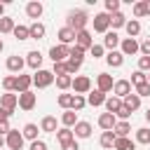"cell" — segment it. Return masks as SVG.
I'll list each match as a JSON object with an SVG mask.
<instances>
[{"instance_id": "1", "label": "cell", "mask_w": 150, "mask_h": 150, "mask_svg": "<svg viewBox=\"0 0 150 150\" xmlns=\"http://www.w3.org/2000/svg\"><path fill=\"white\" fill-rule=\"evenodd\" d=\"M87 23H89V14H87L84 9H70L68 16H66V26L73 28L75 33L87 30Z\"/></svg>"}, {"instance_id": "2", "label": "cell", "mask_w": 150, "mask_h": 150, "mask_svg": "<svg viewBox=\"0 0 150 150\" xmlns=\"http://www.w3.org/2000/svg\"><path fill=\"white\" fill-rule=\"evenodd\" d=\"M54 80H56V77H54V73H52V70H45V68H42V70H38V73L33 75V84H35L38 89H47Z\"/></svg>"}, {"instance_id": "3", "label": "cell", "mask_w": 150, "mask_h": 150, "mask_svg": "<svg viewBox=\"0 0 150 150\" xmlns=\"http://www.w3.org/2000/svg\"><path fill=\"white\" fill-rule=\"evenodd\" d=\"M68 56H70V47H66V45H54L49 49L52 63H63V61H68Z\"/></svg>"}, {"instance_id": "4", "label": "cell", "mask_w": 150, "mask_h": 150, "mask_svg": "<svg viewBox=\"0 0 150 150\" xmlns=\"http://www.w3.org/2000/svg\"><path fill=\"white\" fill-rule=\"evenodd\" d=\"M94 30L96 33H108L110 30V14H105V12H98V14H94Z\"/></svg>"}, {"instance_id": "5", "label": "cell", "mask_w": 150, "mask_h": 150, "mask_svg": "<svg viewBox=\"0 0 150 150\" xmlns=\"http://www.w3.org/2000/svg\"><path fill=\"white\" fill-rule=\"evenodd\" d=\"M73 89H75V94L84 96V94L91 91V80H89L87 75H75V77H73Z\"/></svg>"}, {"instance_id": "6", "label": "cell", "mask_w": 150, "mask_h": 150, "mask_svg": "<svg viewBox=\"0 0 150 150\" xmlns=\"http://www.w3.org/2000/svg\"><path fill=\"white\" fill-rule=\"evenodd\" d=\"M23 141H26V138H23V134H21L19 129H12V131L5 136V143H7L9 150H21V148H23Z\"/></svg>"}, {"instance_id": "7", "label": "cell", "mask_w": 150, "mask_h": 150, "mask_svg": "<svg viewBox=\"0 0 150 150\" xmlns=\"http://www.w3.org/2000/svg\"><path fill=\"white\" fill-rule=\"evenodd\" d=\"M120 52H122L124 56H134L136 52H141V42H138L136 38H124V40L120 42Z\"/></svg>"}, {"instance_id": "8", "label": "cell", "mask_w": 150, "mask_h": 150, "mask_svg": "<svg viewBox=\"0 0 150 150\" xmlns=\"http://www.w3.org/2000/svg\"><path fill=\"white\" fill-rule=\"evenodd\" d=\"M112 87H115L112 75H108V73H98L96 75V89H101L103 94H108V91H112Z\"/></svg>"}, {"instance_id": "9", "label": "cell", "mask_w": 150, "mask_h": 150, "mask_svg": "<svg viewBox=\"0 0 150 150\" xmlns=\"http://www.w3.org/2000/svg\"><path fill=\"white\" fill-rule=\"evenodd\" d=\"M112 94H115L117 98H122V101H124V98L131 94V82H129V80H115Z\"/></svg>"}, {"instance_id": "10", "label": "cell", "mask_w": 150, "mask_h": 150, "mask_svg": "<svg viewBox=\"0 0 150 150\" xmlns=\"http://www.w3.org/2000/svg\"><path fill=\"white\" fill-rule=\"evenodd\" d=\"M75 30L73 28H68V26H63V28H59V33H56V38H59V45H75Z\"/></svg>"}, {"instance_id": "11", "label": "cell", "mask_w": 150, "mask_h": 150, "mask_svg": "<svg viewBox=\"0 0 150 150\" xmlns=\"http://www.w3.org/2000/svg\"><path fill=\"white\" fill-rule=\"evenodd\" d=\"M7 70L9 73H19L21 75V70H23V66H26V59H21L19 54H12V56H7Z\"/></svg>"}, {"instance_id": "12", "label": "cell", "mask_w": 150, "mask_h": 150, "mask_svg": "<svg viewBox=\"0 0 150 150\" xmlns=\"http://www.w3.org/2000/svg\"><path fill=\"white\" fill-rule=\"evenodd\" d=\"M35 103H38V96H35L33 91H23V94H19V108H21V110H33Z\"/></svg>"}, {"instance_id": "13", "label": "cell", "mask_w": 150, "mask_h": 150, "mask_svg": "<svg viewBox=\"0 0 150 150\" xmlns=\"http://www.w3.org/2000/svg\"><path fill=\"white\" fill-rule=\"evenodd\" d=\"M115 124H117V117H115L112 112H101V115H98V127H101L103 131H112Z\"/></svg>"}, {"instance_id": "14", "label": "cell", "mask_w": 150, "mask_h": 150, "mask_svg": "<svg viewBox=\"0 0 150 150\" xmlns=\"http://www.w3.org/2000/svg\"><path fill=\"white\" fill-rule=\"evenodd\" d=\"M75 45L82 47V49H91V47H94V38H91V33H89V30H80V33L75 35Z\"/></svg>"}, {"instance_id": "15", "label": "cell", "mask_w": 150, "mask_h": 150, "mask_svg": "<svg viewBox=\"0 0 150 150\" xmlns=\"http://www.w3.org/2000/svg\"><path fill=\"white\" fill-rule=\"evenodd\" d=\"M120 35L115 33V30H108L105 33V38H103V47L108 49V52H117V47H120Z\"/></svg>"}, {"instance_id": "16", "label": "cell", "mask_w": 150, "mask_h": 150, "mask_svg": "<svg viewBox=\"0 0 150 150\" xmlns=\"http://www.w3.org/2000/svg\"><path fill=\"white\" fill-rule=\"evenodd\" d=\"M26 66H30L35 73H38V70H42V54H40L38 49L28 52V54H26Z\"/></svg>"}, {"instance_id": "17", "label": "cell", "mask_w": 150, "mask_h": 150, "mask_svg": "<svg viewBox=\"0 0 150 150\" xmlns=\"http://www.w3.org/2000/svg\"><path fill=\"white\" fill-rule=\"evenodd\" d=\"M42 12H45V7H42V2H38V0H30L28 5H26V14H28V19H40L42 16Z\"/></svg>"}, {"instance_id": "18", "label": "cell", "mask_w": 150, "mask_h": 150, "mask_svg": "<svg viewBox=\"0 0 150 150\" xmlns=\"http://www.w3.org/2000/svg\"><path fill=\"white\" fill-rule=\"evenodd\" d=\"M105 63L110 66V68H122L124 66V54L117 49V52H108L105 54Z\"/></svg>"}, {"instance_id": "19", "label": "cell", "mask_w": 150, "mask_h": 150, "mask_svg": "<svg viewBox=\"0 0 150 150\" xmlns=\"http://www.w3.org/2000/svg\"><path fill=\"white\" fill-rule=\"evenodd\" d=\"M30 84H33V75H16V94H23V91H30Z\"/></svg>"}, {"instance_id": "20", "label": "cell", "mask_w": 150, "mask_h": 150, "mask_svg": "<svg viewBox=\"0 0 150 150\" xmlns=\"http://www.w3.org/2000/svg\"><path fill=\"white\" fill-rule=\"evenodd\" d=\"M105 98H108V96H105L101 89H94V91H89V94H87V103H89V105H94V108L105 105Z\"/></svg>"}, {"instance_id": "21", "label": "cell", "mask_w": 150, "mask_h": 150, "mask_svg": "<svg viewBox=\"0 0 150 150\" xmlns=\"http://www.w3.org/2000/svg\"><path fill=\"white\" fill-rule=\"evenodd\" d=\"M0 105L14 112V108L19 105V94H12V91H7V94H2V96H0Z\"/></svg>"}, {"instance_id": "22", "label": "cell", "mask_w": 150, "mask_h": 150, "mask_svg": "<svg viewBox=\"0 0 150 150\" xmlns=\"http://www.w3.org/2000/svg\"><path fill=\"white\" fill-rule=\"evenodd\" d=\"M28 30H30V40H42V38L47 35L45 23H40V21H33V23L28 26Z\"/></svg>"}, {"instance_id": "23", "label": "cell", "mask_w": 150, "mask_h": 150, "mask_svg": "<svg viewBox=\"0 0 150 150\" xmlns=\"http://www.w3.org/2000/svg\"><path fill=\"white\" fill-rule=\"evenodd\" d=\"M122 105H124V101H122V98H117L115 94L105 98V112H112V115H117Z\"/></svg>"}, {"instance_id": "24", "label": "cell", "mask_w": 150, "mask_h": 150, "mask_svg": "<svg viewBox=\"0 0 150 150\" xmlns=\"http://www.w3.org/2000/svg\"><path fill=\"white\" fill-rule=\"evenodd\" d=\"M40 131L56 134V131H59V129H56V117H52V115H45V117L40 120Z\"/></svg>"}, {"instance_id": "25", "label": "cell", "mask_w": 150, "mask_h": 150, "mask_svg": "<svg viewBox=\"0 0 150 150\" xmlns=\"http://www.w3.org/2000/svg\"><path fill=\"white\" fill-rule=\"evenodd\" d=\"M73 134H75V138H89L91 136V124L89 122H77L73 127Z\"/></svg>"}, {"instance_id": "26", "label": "cell", "mask_w": 150, "mask_h": 150, "mask_svg": "<svg viewBox=\"0 0 150 150\" xmlns=\"http://www.w3.org/2000/svg\"><path fill=\"white\" fill-rule=\"evenodd\" d=\"M77 122H80V120H77V112H75V110H63V115H61V124H63V127L73 129Z\"/></svg>"}, {"instance_id": "27", "label": "cell", "mask_w": 150, "mask_h": 150, "mask_svg": "<svg viewBox=\"0 0 150 150\" xmlns=\"http://www.w3.org/2000/svg\"><path fill=\"white\" fill-rule=\"evenodd\" d=\"M56 141H59L61 145H66V143L75 141V134H73V129H68V127H61V129L56 131Z\"/></svg>"}, {"instance_id": "28", "label": "cell", "mask_w": 150, "mask_h": 150, "mask_svg": "<svg viewBox=\"0 0 150 150\" xmlns=\"http://www.w3.org/2000/svg\"><path fill=\"white\" fill-rule=\"evenodd\" d=\"M115 141H117L115 131H103V134H101V138H98L101 148H108V150H112V148H115Z\"/></svg>"}, {"instance_id": "29", "label": "cell", "mask_w": 150, "mask_h": 150, "mask_svg": "<svg viewBox=\"0 0 150 150\" xmlns=\"http://www.w3.org/2000/svg\"><path fill=\"white\" fill-rule=\"evenodd\" d=\"M134 16L141 19V16H150V0H141L134 5Z\"/></svg>"}, {"instance_id": "30", "label": "cell", "mask_w": 150, "mask_h": 150, "mask_svg": "<svg viewBox=\"0 0 150 150\" xmlns=\"http://www.w3.org/2000/svg\"><path fill=\"white\" fill-rule=\"evenodd\" d=\"M38 124H33V122H28V124H23V129H21V134H23V138H28L30 143L33 141H38Z\"/></svg>"}, {"instance_id": "31", "label": "cell", "mask_w": 150, "mask_h": 150, "mask_svg": "<svg viewBox=\"0 0 150 150\" xmlns=\"http://www.w3.org/2000/svg\"><path fill=\"white\" fill-rule=\"evenodd\" d=\"M124 30H127L129 38H136V35L141 33V21H138V19H129L127 26H124Z\"/></svg>"}, {"instance_id": "32", "label": "cell", "mask_w": 150, "mask_h": 150, "mask_svg": "<svg viewBox=\"0 0 150 150\" xmlns=\"http://www.w3.org/2000/svg\"><path fill=\"white\" fill-rule=\"evenodd\" d=\"M14 28H16V23H14L12 16H2V19H0V33H2V35L14 33Z\"/></svg>"}, {"instance_id": "33", "label": "cell", "mask_w": 150, "mask_h": 150, "mask_svg": "<svg viewBox=\"0 0 150 150\" xmlns=\"http://www.w3.org/2000/svg\"><path fill=\"white\" fill-rule=\"evenodd\" d=\"M127 21H129V19H127L122 12L110 14V26H112V30H115V28H124V26H127Z\"/></svg>"}, {"instance_id": "34", "label": "cell", "mask_w": 150, "mask_h": 150, "mask_svg": "<svg viewBox=\"0 0 150 150\" xmlns=\"http://www.w3.org/2000/svg\"><path fill=\"white\" fill-rule=\"evenodd\" d=\"M84 52H87V49H82V47H77V45H73V47H70V56H68V61H75V63H82V61H84Z\"/></svg>"}, {"instance_id": "35", "label": "cell", "mask_w": 150, "mask_h": 150, "mask_svg": "<svg viewBox=\"0 0 150 150\" xmlns=\"http://www.w3.org/2000/svg\"><path fill=\"white\" fill-rule=\"evenodd\" d=\"M124 105H127V108H129L131 112H134V110H138V108H141V96L131 91V94H129V96L124 98Z\"/></svg>"}, {"instance_id": "36", "label": "cell", "mask_w": 150, "mask_h": 150, "mask_svg": "<svg viewBox=\"0 0 150 150\" xmlns=\"http://www.w3.org/2000/svg\"><path fill=\"white\" fill-rule=\"evenodd\" d=\"M112 131H115V136H117V138H127V136H129V131H131V124H129V122H117Z\"/></svg>"}, {"instance_id": "37", "label": "cell", "mask_w": 150, "mask_h": 150, "mask_svg": "<svg viewBox=\"0 0 150 150\" xmlns=\"http://www.w3.org/2000/svg\"><path fill=\"white\" fill-rule=\"evenodd\" d=\"M136 143H141V145H150V129H148V127L136 129Z\"/></svg>"}, {"instance_id": "38", "label": "cell", "mask_w": 150, "mask_h": 150, "mask_svg": "<svg viewBox=\"0 0 150 150\" xmlns=\"http://www.w3.org/2000/svg\"><path fill=\"white\" fill-rule=\"evenodd\" d=\"M115 150H136V141H131L129 136L127 138H117L115 141Z\"/></svg>"}, {"instance_id": "39", "label": "cell", "mask_w": 150, "mask_h": 150, "mask_svg": "<svg viewBox=\"0 0 150 150\" xmlns=\"http://www.w3.org/2000/svg\"><path fill=\"white\" fill-rule=\"evenodd\" d=\"M129 82H131L134 87H141V84H145V82H148V73H143V70H134Z\"/></svg>"}, {"instance_id": "40", "label": "cell", "mask_w": 150, "mask_h": 150, "mask_svg": "<svg viewBox=\"0 0 150 150\" xmlns=\"http://www.w3.org/2000/svg\"><path fill=\"white\" fill-rule=\"evenodd\" d=\"M56 87H59L61 91L70 89V87H73V75H59V77H56Z\"/></svg>"}, {"instance_id": "41", "label": "cell", "mask_w": 150, "mask_h": 150, "mask_svg": "<svg viewBox=\"0 0 150 150\" xmlns=\"http://www.w3.org/2000/svg\"><path fill=\"white\" fill-rule=\"evenodd\" d=\"M84 105H87V98H84V96H80V94H73V103H70V110L80 112Z\"/></svg>"}, {"instance_id": "42", "label": "cell", "mask_w": 150, "mask_h": 150, "mask_svg": "<svg viewBox=\"0 0 150 150\" xmlns=\"http://www.w3.org/2000/svg\"><path fill=\"white\" fill-rule=\"evenodd\" d=\"M14 38H16V40H30V30H28V26H21V23H19V26L14 28Z\"/></svg>"}, {"instance_id": "43", "label": "cell", "mask_w": 150, "mask_h": 150, "mask_svg": "<svg viewBox=\"0 0 150 150\" xmlns=\"http://www.w3.org/2000/svg\"><path fill=\"white\" fill-rule=\"evenodd\" d=\"M2 89H5V91H14V89H16V75L2 77Z\"/></svg>"}, {"instance_id": "44", "label": "cell", "mask_w": 150, "mask_h": 150, "mask_svg": "<svg viewBox=\"0 0 150 150\" xmlns=\"http://www.w3.org/2000/svg\"><path fill=\"white\" fill-rule=\"evenodd\" d=\"M59 105L63 108V110H70V103H73V94H59Z\"/></svg>"}, {"instance_id": "45", "label": "cell", "mask_w": 150, "mask_h": 150, "mask_svg": "<svg viewBox=\"0 0 150 150\" xmlns=\"http://www.w3.org/2000/svg\"><path fill=\"white\" fill-rule=\"evenodd\" d=\"M52 73H54V77H59V75H68V61H63V63H54Z\"/></svg>"}, {"instance_id": "46", "label": "cell", "mask_w": 150, "mask_h": 150, "mask_svg": "<svg viewBox=\"0 0 150 150\" xmlns=\"http://www.w3.org/2000/svg\"><path fill=\"white\" fill-rule=\"evenodd\" d=\"M120 12V0H105V14H117Z\"/></svg>"}, {"instance_id": "47", "label": "cell", "mask_w": 150, "mask_h": 150, "mask_svg": "<svg viewBox=\"0 0 150 150\" xmlns=\"http://www.w3.org/2000/svg\"><path fill=\"white\" fill-rule=\"evenodd\" d=\"M89 54H91L94 59H103V56H105V47H103V45H96V42H94V47L89 49Z\"/></svg>"}, {"instance_id": "48", "label": "cell", "mask_w": 150, "mask_h": 150, "mask_svg": "<svg viewBox=\"0 0 150 150\" xmlns=\"http://www.w3.org/2000/svg\"><path fill=\"white\" fill-rule=\"evenodd\" d=\"M138 70H148L150 73V56H138Z\"/></svg>"}, {"instance_id": "49", "label": "cell", "mask_w": 150, "mask_h": 150, "mask_svg": "<svg viewBox=\"0 0 150 150\" xmlns=\"http://www.w3.org/2000/svg\"><path fill=\"white\" fill-rule=\"evenodd\" d=\"M136 94L143 98V96H150V82H145V84H141V87H136Z\"/></svg>"}, {"instance_id": "50", "label": "cell", "mask_w": 150, "mask_h": 150, "mask_svg": "<svg viewBox=\"0 0 150 150\" xmlns=\"http://www.w3.org/2000/svg\"><path fill=\"white\" fill-rule=\"evenodd\" d=\"M141 54H143V56H150V38H145V40L141 42Z\"/></svg>"}, {"instance_id": "51", "label": "cell", "mask_w": 150, "mask_h": 150, "mask_svg": "<svg viewBox=\"0 0 150 150\" xmlns=\"http://www.w3.org/2000/svg\"><path fill=\"white\" fill-rule=\"evenodd\" d=\"M9 117H12V110H7V108L0 105V122H9Z\"/></svg>"}, {"instance_id": "52", "label": "cell", "mask_w": 150, "mask_h": 150, "mask_svg": "<svg viewBox=\"0 0 150 150\" xmlns=\"http://www.w3.org/2000/svg\"><path fill=\"white\" fill-rule=\"evenodd\" d=\"M80 66H82V63H75V61H68V75H75V73L80 70Z\"/></svg>"}, {"instance_id": "53", "label": "cell", "mask_w": 150, "mask_h": 150, "mask_svg": "<svg viewBox=\"0 0 150 150\" xmlns=\"http://www.w3.org/2000/svg\"><path fill=\"white\" fill-rule=\"evenodd\" d=\"M30 150H47V143L45 141H33L30 143Z\"/></svg>"}, {"instance_id": "54", "label": "cell", "mask_w": 150, "mask_h": 150, "mask_svg": "<svg viewBox=\"0 0 150 150\" xmlns=\"http://www.w3.org/2000/svg\"><path fill=\"white\" fill-rule=\"evenodd\" d=\"M12 131V127H9V122H0V136H7Z\"/></svg>"}, {"instance_id": "55", "label": "cell", "mask_w": 150, "mask_h": 150, "mask_svg": "<svg viewBox=\"0 0 150 150\" xmlns=\"http://www.w3.org/2000/svg\"><path fill=\"white\" fill-rule=\"evenodd\" d=\"M63 150H80V145H77V141H70V143H66V145H61Z\"/></svg>"}, {"instance_id": "56", "label": "cell", "mask_w": 150, "mask_h": 150, "mask_svg": "<svg viewBox=\"0 0 150 150\" xmlns=\"http://www.w3.org/2000/svg\"><path fill=\"white\" fill-rule=\"evenodd\" d=\"M5 16V2H0V19Z\"/></svg>"}, {"instance_id": "57", "label": "cell", "mask_w": 150, "mask_h": 150, "mask_svg": "<svg viewBox=\"0 0 150 150\" xmlns=\"http://www.w3.org/2000/svg\"><path fill=\"white\" fill-rule=\"evenodd\" d=\"M145 122H148V124H150V108H148V110H145Z\"/></svg>"}, {"instance_id": "58", "label": "cell", "mask_w": 150, "mask_h": 150, "mask_svg": "<svg viewBox=\"0 0 150 150\" xmlns=\"http://www.w3.org/2000/svg\"><path fill=\"white\" fill-rule=\"evenodd\" d=\"M2 145H7V143H5V136H0V150H2Z\"/></svg>"}, {"instance_id": "59", "label": "cell", "mask_w": 150, "mask_h": 150, "mask_svg": "<svg viewBox=\"0 0 150 150\" xmlns=\"http://www.w3.org/2000/svg\"><path fill=\"white\" fill-rule=\"evenodd\" d=\"M2 49H5V42H2V40H0V52H2Z\"/></svg>"}, {"instance_id": "60", "label": "cell", "mask_w": 150, "mask_h": 150, "mask_svg": "<svg viewBox=\"0 0 150 150\" xmlns=\"http://www.w3.org/2000/svg\"><path fill=\"white\" fill-rule=\"evenodd\" d=\"M148 82H150V73H148Z\"/></svg>"}]
</instances>
